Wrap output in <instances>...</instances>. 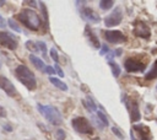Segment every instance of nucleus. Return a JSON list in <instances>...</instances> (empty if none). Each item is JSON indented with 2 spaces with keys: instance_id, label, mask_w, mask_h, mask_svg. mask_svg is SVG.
Segmentation results:
<instances>
[{
  "instance_id": "412c9836",
  "label": "nucleus",
  "mask_w": 157,
  "mask_h": 140,
  "mask_svg": "<svg viewBox=\"0 0 157 140\" xmlns=\"http://www.w3.org/2000/svg\"><path fill=\"white\" fill-rule=\"evenodd\" d=\"M25 45H26V48H27L29 52H32V53H37V52H38L37 43L33 42V41H27V42L25 43Z\"/></svg>"
},
{
  "instance_id": "dca6fc26",
  "label": "nucleus",
  "mask_w": 157,
  "mask_h": 140,
  "mask_svg": "<svg viewBox=\"0 0 157 140\" xmlns=\"http://www.w3.org/2000/svg\"><path fill=\"white\" fill-rule=\"evenodd\" d=\"M49 81H50L55 87H58L59 90H61V91H67V85H66L65 82H63L61 80H59L58 77L50 76V77H49Z\"/></svg>"
},
{
  "instance_id": "a211bd4d",
  "label": "nucleus",
  "mask_w": 157,
  "mask_h": 140,
  "mask_svg": "<svg viewBox=\"0 0 157 140\" xmlns=\"http://www.w3.org/2000/svg\"><path fill=\"white\" fill-rule=\"evenodd\" d=\"M82 103L90 112H97V104L94 103V101L91 97H87V101H82Z\"/></svg>"
},
{
  "instance_id": "5701e85b",
  "label": "nucleus",
  "mask_w": 157,
  "mask_h": 140,
  "mask_svg": "<svg viewBox=\"0 0 157 140\" xmlns=\"http://www.w3.org/2000/svg\"><path fill=\"white\" fill-rule=\"evenodd\" d=\"M36 43H37L38 50H40L43 55H47V44H45L44 42H42V41H38V42H36Z\"/></svg>"
},
{
  "instance_id": "c9c22d12",
  "label": "nucleus",
  "mask_w": 157,
  "mask_h": 140,
  "mask_svg": "<svg viewBox=\"0 0 157 140\" xmlns=\"http://www.w3.org/2000/svg\"><path fill=\"white\" fill-rule=\"evenodd\" d=\"M130 138H131V140H136V138H135V135L131 133V135H130Z\"/></svg>"
},
{
  "instance_id": "72a5a7b5",
  "label": "nucleus",
  "mask_w": 157,
  "mask_h": 140,
  "mask_svg": "<svg viewBox=\"0 0 157 140\" xmlns=\"http://www.w3.org/2000/svg\"><path fill=\"white\" fill-rule=\"evenodd\" d=\"M4 129H6V130H9V131H11V130H12V128H11V126H9V125H4Z\"/></svg>"
},
{
  "instance_id": "f8f14e48",
  "label": "nucleus",
  "mask_w": 157,
  "mask_h": 140,
  "mask_svg": "<svg viewBox=\"0 0 157 140\" xmlns=\"http://www.w3.org/2000/svg\"><path fill=\"white\" fill-rule=\"evenodd\" d=\"M0 88L10 97H16L18 93H17V90L16 87L13 86V84L7 79L5 77L4 75H0Z\"/></svg>"
},
{
  "instance_id": "7ed1b4c3",
  "label": "nucleus",
  "mask_w": 157,
  "mask_h": 140,
  "mask_svg": "<svg viewBox=\"0 0 157 140\" xmlns=\"http://www.w3.org/2000/svg\"><path fill=\"white\" fill-rule=\"evenodd\" d=\"M148 63V58L145 54H136L129 56L124 61V69L128 72H142Z\"/></svg>"
},
{
  "instance_id": "f257e3e1",
  "label": "nucleus",
  "mask_w": 157,
  "mask_h": 140,
  "mask_svg": "<svg viewBox=\"0 0 157 140\" xmlns=\"http://www.w3.org/2000/svg\"><path fill=\"white\" fill-rule=\"evenodd\" d=\"M16 18L20 20L28 29L38 31L42 27V20L40 17L31 9H22L17 15Z\"/></svg>"
},
{
  "instance_id": "aec40b11",
  "label": "nucleus",
  "mask_w": 157,
  "mask_h": 140,
  "mask_svg": "<svg viewBox=\"0 0 157 140\" xmlns=\"http://www.w3.org/2000/svg\"><path fill=\"white\" fill-rule=\"evenodd\" d=\"M113 5H114V1H112V0H102V1H99V7L102 9V10H109L110 7H113Z\"/></svg>"
},
{
  "instance_id": "7c9ffc66",
  "label": "nucleus",
  "mask_w": 157,
  "mask_h": 140,
  "mask_svg": "<svg viewBox=\"0 0 157 140\" xmlns=\"http://www.w3.org/2000/svg\"><path fill=\"white\" fill-rule=\"evenodd\" d=\"M6 26V21H5V18L0 15V28H4Z\"/></svg>"
},
{
  "instance_id": "393cba45",
  "label": "nucleus",
  "mask_w": 157,
  "mask_h": 140,
  "mask_svg": "<svg viewBox=\"0 0 157 140\" xmlns=\"http://www.w3.org/2000/svg\"><path fill=\"white\" fill-rule=\"evenodd\" d=\"M7 25H9V26L11 27V29H13L15 32H21V28L17 26V23H16V22H15L12 18H10V20L7 21Z\"/></svg>"
},
{
  "instance_id": "c756f323",
  "label": "nucleus",
  "mask_w": 157,
  "mask_h": 140,
  "mask_svg": "<svg viewBox=\"0 0 157 140\" xmlns=\"http://www.w3.org/2000/svg\"><path fill=\"white\" fill-rule=\"evenodd\" d=\"M99 49H101V50H99V54H101V55H105V54L109 52V49H108L107 45H103V47H101Z\"/></svg>"
},
{
  "instance_id": "a878e982",
  "label": "nucleus",
  "mask_w": 157,
  "mask_h": 140,
  "mask_svg": "<svg viewBox=\"0 0 157 140\" xmlns=\"http://www.w3.org/2000/svg\"><path fill=\"white\" fill-rule=\"evenodd\" d=\"M55 138L56 140H65V131L63 129H58L55 131Z\"/></svg>"
},
{
  "instance_id": "cd10ccee",
  "label": "nucleus",
  "mask_w": 157,
  "mask_h": 140,
  "mask_svg": "<svg viewBox=\"0 0 157 140\" xmlns=\"http://www.w3.org/2000/svg\"><path fill=\"white\" fill-rule=\"evenodd\" d=\"M43 72H47V74H50V75H55V70H54V68H52L50 65H47L45 68H44V71Z\"/></svg>"
},
{
  "instance_id": "58836bf2",
  "label": "nucleus",
  "mask_w": 157,
  "mask_h": 140,
  "mask_svg": "<svg viewBox=\"0 0 157 140\" xmlns=\"http://www.w3.org/2000/svg\"><path fill=\"white\" fill-rule=\"evenodd\" d=\"M94 140H99V139H94Z\"/></svg>"
},
{
  "instance_id": "1a4fd4ad",
  "label": "nucleus",
  "mask_w": 157,
  "mask_h": 140,
  "mask_svg": "<svg viewBox=\"0 0 157 140\" xmlns=\"http://www.w3.org/2000/svg\"><path fill=\"white\" fill-rule=\"evenodd\" d=\"M0 45L7 48L10 50H15L17 48V39L10 32L2 31V32H0Z\"/></svg>"
},
{
  "instance_id": "39448f33",
  "label": "nucleus",
  "mask_w": 157,
  "mask_h": 140,
  "mask_svg": "<svg viewBox=\"0 0 157 140\" xmlns=\"http://www.w3.org/2000/svg\"><path fill=\"white\" fill-rule=\"evenodd\" d=\"M71 125H72L74 130L80 133V134H87V135H92L93 134V126L88 122V119L85 118V117L74 118L71 120Z\"/></svg>"
},
{
  "instance_id": "423d86ee",
  "label": "nucleus",
  "mask_w": 157,
  "mask_h": 140,
  "mask_svg": "<svg viewBox=\"0 0 157 140\" xmlns=\"http://www.w3.org/2000/svg\"><path fill=\"white\" fill-rule=\"evenodd\" d=\"M121 101L125 103L129 113H130V119L131 122H137L140 120L141 118V113H140V109H139V104H137V101L132 97H128V95H123L121 96Z\"/></svg>"
},
{
  "instance_id": "ea45409f",
  "label": "nucleus",
  "mask_w": 157,
  "mask_h": 140,
  "mask_svg": "<svg viewBox=\"0 0 157 140\" xmlns=\"http://www.w3.org/2000/svg\"><path fill=\"white\" fill-rule=\"evenodd\" d=\"M156 90H157V86H156Z\"/></svg>"
},
{
  "instance_id": "473e14b6",
  "label": "nucleus",
  "mask_w": 157,
  "mask_h": 140,
  "mask_svg": "<svg viewBox=\"0 0 157 140\" xmlns=\"http://www.w3.org/2000/svg\"><path fill=\"white\" fill-rule=\"evenodd\" d=\"M23 5H37V1H23Z\"/></svg>"
},
{
  "instance_id": "f704fd0d",
  "label": "nucleus",
  "mask_w": 157,
  "mask_h": 140,
  "mask_svg": "<svg viewBox=\"0 0 157 140\" xmlns=\"http://www.w3.org/2000/svg\"><path fill=\"white\" fill-rule=\"evenodd\" d=\"M115 54H117V55H120V54H121V49H117V50H115Z\"/></svg>"
},
{
  "instance_id": "4c0bfd02",
  "label": "nucleus",
  "mask_w": 157,
  "mask_h": 140,
  "mask_svg": "<svg viewBox=\"0 0 157 140\" xmlns=\"http://www.w3.org/2000/svg\"><path fill=\"white\" fill-rule=\"evenodd\" d=\"M0 69H1V61H0Z\"/></svg>"
},
{
  "instance_id": "9d476101",
  "label": "nucleus",
  "mask_w": 157,
  "mask_h": 140,
  "mask_svg": "<svg viewBox=\"0 0 157 140\" xmlns=\"http://www.w3.org/2000/svg\"><path fill=\"white\" fill-rule=\"evenodd\" d=\"M131 130H134V135H136L139 140H152L151 130L145 124H134Z\"/></svg>"
},
{
  "instance_id": "0eeeda50",
  "label": "nucleus",
  "mask_w": 157,
  "mask_h": 140,
  "mask_svg": "<svg viewBox=\"0 0 157 140\" xmlns=\"http://www.w3.org/2000/svg\"><path fill=\"white\" fill-rule=\"evenodd\" d=\"M102 34H103L104 39L112 44H120V43L126 42L125 34L117 29H109V31L105 29V31H102Z\"/></svg>"
},
{
  "instance_id": "20e7f679",
  "label": "nucleus",
  "mask_w": 157,
  "mask_h": 140,
  "mask_svg": "<svg viewBox=\"0 0 157 140\" xmlns=\"http://www.w3.org/2000/svg\"><path fill=\"white\" fill-rule=\"evenodd\" d=\"M37 109L39 111V113L53 125H60L63 123V118H61V114L60 112L53 107V106H44V104H40L38 103L37 104Z\"/></svg>"
},
{
  "instance_id": "bb28decb",
  "label": "nucleus",
  "mask_w": 157,
  "mask_h": 140,
  "mask_svg": "<svg viewBox=\"0 0 157 140\" xmlns=\"http://www.w3.org/2000/svg\"><path fill=\"white\" fill-rule=\"evenodd\" d=\"M112 131H113V134H115L119 139H121V140H124V134L119 130V128H117V126H113L112 128Z\"/></svg>"
},
{
  "instance_id": "2f4dec72",
  "label": "nucleus",
  "mask_w": 157,
  "mask_h": 140,
  "mask_svg": "<svg viewBox=\"0 0 157 140\" xmlns=\"http://www.w3.org/2000/svg\"><path fill=\"white\" fill-rule=\"evenodd\" d=\"M0 117H2V118L6 117V111H5V108L1 104H0Z\"/></svg>"
},
{
  "instance_id": "b1692460",
  "label": "nucleus",
  "mask_w": 157,
  "mask_h": 140,
  "mask_svg": "<svg viewBox=\"0 0 157 140\" xmlns=\"http://www.w3.org/2000/svg\"><path fill=\"white\" fill-rule=\"evenodd\" d=\"M49 54H50V58L55 61V64H58V63H59V55H58L56 49H55V48H52V49L49 50Z\"/></svg>"
},
{
  "instance_id": "9b49d317",
  "label": "nucleus",
  "mask_w": 157,
  "mask_h": 140,
  "mask_svg": "<svg viewBox=\"0 0 157 140\" xmlns=\"http://www.w3.org/2000/svg\"><path fill=\"white\" fill-rule=\"evenodd\" d=\"M123 20V12L120 7H115L113 10L112 14H109L105 18H104V23L107 27H112V26H118Z\"/></svg>"
},
{
  "instance_id": "2eb2a0df",
  "label": "nucleus",
  "mask_w": 157,
  "mask_h": 140,
  "mask_svg": "<svg viewBox=\"0 0 157 140\" xmlns=\"http://www.w3.org/2000/svg\"><path fill=\"white\" fill-rule=\"evenodd\" d=\"M29 61L36 66V69H38V70L42 71V72L44 71V68H45V66H44V63H43V60L39 59L37 55L31 54V55H29Z\"/></svg>"
},
{
  "instance_id": "6e6552de",
  "label": "nucleus",
  "mask_w": 157,
  "mask_h": 140,
  "mask_svg": "<svg viewBox=\"0 0 157 140\" xmlns=\"http://www.w3.org/2000/svg\"><path fill=\"white\" fill-rule=\"evenodd\" d=\"M132 33H134V36H136V37L147 39V38H150V36H151V29H150V27H148L144 21L136 20V21L134 22Z\"/></svg>"
},
{
  "instance_id": "4468645a",
  "label": "nucleus",
  "mask_w": 157,
  "mask_h": 140,
  "mask_svg": "<svg viewBox=\"0 0 157 140\" xmlns=\"http://www.w3.org/2000/svg\"><path fill=\"white\" fill-rule=\"evenodd\" d=\"M85 36H86L87 41L90 42V44H91L93 48H96V49H99V48H101L99 39H98V38L96 37V34L92 32V29H91L90 26H86V27H85Z\"/></svg>"
},
{
  "instance_id": "f3484780",
  "label": "nucleus",
  "mask_w": 157,
  "mask_h": 140,
  "mask_svg": "<svg viewBox=\"0 0 157 140\" xmlns=\"http://www.w3.org/2000/svg\"><path fill=\"white\" fill-rule=\"evenodd\" d=\"M156 77H157V59H156L155 63L152 64L151 70L145 75V79H146V80H153V79H156Z\"/></svg>"
},
{
  "instance_id": "c85d7f7f",
  "label": "nucleus",
  "mask_w": 157,
  "mask_h": 140,
  "mask_svg": "<svg viewBox=\"0 0 157 140\" xmlns=\"http://www.w3.org/2000/svg\"><path fill=\"white\" fill-rule=\"evenodd\" d=\"M54 70H55V71L58 72V75H59L60 77H63V76H64V72H63V70L60 69L59 64H55V65H54Z\"/></svg>"
},
{
  "instance_id": "e433bc0d",
  "label": "nucleus",
  "mask_w": 157,
  "mask_h": 140,
  "mask_svg": "<svg viewBox=\"0 0 157 140\" xmlns=\"http://www.w3.org/2000/svg\"><path fill=\"white\" fill-rule=\"evenodd\" d=\"M2 5H5V1H2V0H0V6H2Z\"/></svg>"
},
{
  "instance_id": "f03ea898",
  "label": "nucleus",
  "mask_w": 157,
  "mask_h": 140,
  "mask_svg": "<svg viewBox=\"0 0 157 140\" xmlns=\"http://www.w3.org/2000/svg\"><path fill=\"white\" fill-rule=\"evenodd\" d=\"M15 75H16L17 80L27 87V90H29V91L36 90V87H37L36 77H34L33 72L26 65H22V64L17 65L15 69Z\"/></svg>"
},
{
  "instance_id": "4be33fe9",
  "label": "nucleus",
  "mask_w": 157,
  "mask_h": 140,
  "mask_svg": "<svg viewBox=\"0 0 157 140\" xmlns=\"http://www.w3.org/2000/svg\"><path fill=\"white\" fill-rule=\"evenodd\" d=\"M97 117L99 118V120H101V123L103 124V126H107V125H108V119H107V117H105V114H104L103 112L97 111Z\"/></svg>"
},
{
  "instance_id": "ddd939ff",
  "label": "nucleus",
  "mask_w": 157,
  "mask_h": 140,
  "mask_svg": "<svg viewBox=\"0 0 157 140\" xmlns=\"http://www.w3.org/2000/svg\"><path fill=\"white\" fill-rule=\"evenodd\" d=\"M81 15L85 20H87L88 22H93V23H98L101 21V17L88 6H83L81 9Z\"/></svg>"
},
{
  "instance_id": "6ab92c4d",
  "label": "nucleus",
  "mask_w": 157,
  "mask_h": 140,
  "mask_svg": "<svg viewBox=\"0 0 157 140\" xmlns=\"http://www.w3.org/2000/svg\"><path fill=\"white\" fill-rule=\"evenodd\" d=\"M108 64H109V68H110L113 75H114L115 77H118V76L120 75V68H119V65H118L115 61H113V60H109Z\"/></svg>"
}]
</instances>
